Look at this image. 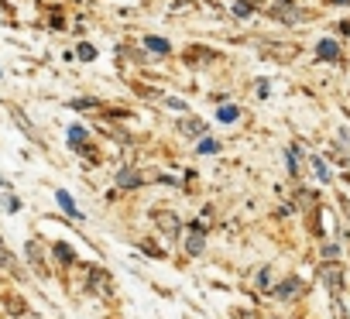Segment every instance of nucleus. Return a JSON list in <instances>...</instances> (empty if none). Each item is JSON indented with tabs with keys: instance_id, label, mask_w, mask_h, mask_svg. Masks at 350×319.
<instances>
[{
	"instance_id": "f257e3e1",
	"label": "nucleus",
	"mask_w": 350,
	"mask_h": 319,
	"mask_svg": "<svg viewBox=\"0 0 350 319\" xmlns=\"http://www.w3.org/2000/svg\"><path fill=\"white\" fill-rule=\"evenodd\" d=\"M203 234H206V227L196 220L189 227V237H186V254H203Z\"/></svg>"
},
{
	"instance_id": "f03ea898",
	"label": "nucleus",
	"mask_w": 350,
	"mask_h": 319,
	"mask_svg": "<svg viewBox=\"0 0 350 319\" xmlns=\"http://www.w3.org/2000/svg\"><path fill=\"white\" fill-rule=\"evenodd\" d=\"M316 55H319L323 62H336V59H340V45H336L333 38H323V42L316 45Z\"/></svg>"
},
{
	"instance_id": "7ed1b4c3",
	"label": "nucleus",
	"mask_w": 350,
	"mask_h": 319,
	"mask_svg": "<svg viewBox=\"0 0 350 319\" xmlns=\"http://www.w3.org/2000/svg\"><path fill=\"white\" fill-rule=\"evenodd\" d=\"M158 230H165V237H179V217L175 213H158Z\"/></svg>"
},
{
	"instance_id": "20e7f679",
	"label": "nucleus",
	"mask_w": 350,
	"mask_h": 319,
	"mask_svg": "<svg viewBox=\"0 0 350 319\" xmlns=\"http://www.w3.org/2000/svg\"><path fill=\"white\" fill-rule=\"evenodd\" d=\"M282 4H285V8H271V14H275V18H282V21H288V25L302 18V11H295V8H288V0H282Z\"/></svg>"
},
{
	"instance_id": "39448f33",
	"label": "nucleus",
	"mask_w": 350,
	"mask_h": 319,
	"mask_svg": "<svg viewBox=\"0 0 350 319\" xmlns=\"http://www.w3.org/2000/svg\"><path fill=\"white\" fill-rule=\"evenodd\" d=\"M55 199H59V206H62L69 217H79V210H76V203H72V196H69V193H62V189H59V193H55Z\"/></svg>"
},
{
	"instance_id": "423d86ee",
	"label": "nucleus",
	"mask_w": 350,
	"mask_h": 319,
	"mask_svg": "<svg viewBox=\"0 0 350 319\" xmlns=\"http://www.w3.org/2000/svg\"><path fill=\"white\" fill-rule=\"evenodd\" d=\"M299 288H302V285H299V278H288L285 285H278V288H275V295H282V299H292Z\"/></svg>"
},
{
	"instance_id": "0eeeda50",
	"label": "nucleus",
	"mask_w": 350,
	"mask_h": 319,
	"mask_svg": "<svg viewBox=\"0 0 350 319\" xmlns=\"http://www.w3.org/2000/svg\"><path fill=\"white\" fill-rule=\"evenodd\" d=\"M144 45H148L151 52H158V55H168V52H172V45H168L165 38H144Z\"/></svg>"
},
{
	"instance_id": "6e6552de",
	"label": "nucleus",
	"mask_w": 350,
	"mask_h": 319,
	"mask_svg": "<svg viewBox=\"0 0 350 319\" xmlns=\"http://www.w3.org/2000/svg\"><path fill=\"white\" fill-rule=\"evenodd\" d=\"M217 117H220L224 124H234V120L241 117V110H237V107H220V110H217Z\"/></svg>"
},
{
	"instance_id": "1a4fd4ad",
	"label": "nucleus",
	"mask_w": 350,
	"mask_h": 319,
	"mask_svg": "<svg viewBox=\"0 0 350 319\" xmlns=\"http://www.w3.org/2000/svg\"><path fill=\"white\" fill-rule=\"evenodd\" d=\"M141 179H137V172H131V169H124L120 176H117V186H137Z\"/></svg>"
},
{
	"instance_id": "9d476101",
	"label": "nucleus",
	"mask_w": 350,
	"mask_h": 319,
	"mask_svg": "<svg viewBox=\"0 0 350 319\" xmlns=\"http://www.w3.org/2000/svg\"><path fill=\"white\" fill-rule=\"evenodd\" d=\"M69 141H72V148H79L86 141V130L83 127H69Z\"/></svg>"
},
{
	"instance_id": "9b49d317",
	"label": "nucleus",
	"mask_w": 350,
	"mask_h": 319,
	"mask_svg": "<svg viewBox=\"0 0 350 319\" xmlns=\"http://www.w3.org/2000/svg\"><path fill=\"white\" fill-rule=\"evenodd\" d=\"M79 59H83V62H93V59H96V48H93V45H79Z\"/></svg>"
},
{
	"instance_id": "f8f14e48",
	"label": "nucleus",
	"mask_w": 350,
	"mask_h": 319,
	"mask_svg": "<svg viewBox=\"0 0 350 319\" xmlns=\"http://www.w3.org/2000/svg\"><path fill=\"white\" fill-rule=\"evenodd\" d=\"M55 258H59V261H66V264H69V261H72V251H69V247H66V244H55Z\"/></svg>"
},
{
	"instance_id": "ddd939ff",
	"label": "nucleus",
	"mask_w": 350,
	"mask_h": 319,
	"mask_svg": "<svg viewBox=\"0 0 350 319\" xmlns=\"http://www.w3.org/2000/svg\"><path fill=\"white\" fill-rule=\"evenodd\" d=\"M312 169L319 172V179H323V182H329V169H326V165L319 162V158H316V162H312Z\"/></svg>"
},
{
	"instance_id": "4468645a",
	"label": "nucleus",
	"mask_w": 350,
	"mask_h": 319,
	"mask_svg": "<svg viewBox=\"0 0 350 319\" xmlns=\"http://www.w3.org/2000/svg\"><path fill=\"white\" fill-rule=\"evenodd\" d=\"M213 151H217V141L203 137V144H200V154H213Z\"/></svg>"
},
{
	"instance_id": "2eb2a0df",
	"label": "nucleus",
	"mask_w": 350,
	"mask_h": 319,
	"mask_svg": "<svg viewBox=\"0 0 350 319\" xmlns=\"http://www.w3.org/2000/svg\"><path fill=\"white\" fill-rule=\"evenodd\" d=\"M183 130H193V134H203V124H200V120H189V124H183Z\"/></svg>"
},
{
	"instance_id": "dca6fc26",
	"label": "nucleus",
	"mask_w": 350,
	"mask_h": 319,
	"mask_svg": "<svg viewBox=\"0 0 350 319\" xmlns=\"http://www.w3.org/2000/svg\"><path fill=\"white\" fill-rule=\"evenodd\" d=\"M0 264H11V254H8V247H4V240H0Z\"/></svg>"
},
{
	"instance_id": "f3484780",
	"label": "nucleus",
	"mask_w": 350,
	"mask_h": 319,
	"mask_svg": "<svg viewBox=\"0 0 350 319\" xmlns=\"http://www.w3.org/2000/svg\"><path fill=\"white\" fill-rule=\"evenodd\" d=\"M258 288H268V268H265V271L258 275Z\"/></svg>"
},
{
	"instance_id": "a211bd4d",
	"label": "nucleus",
	"mask_w": 350,
	"mask_h": 319,
	"mask_svg": "<svg viewBox=\"0 0 350 319\" xmlns=\"http://www.w3.org/2000/svg\"><path fill=\"white\" fill-rule=\"evenodd\" d=\"M333 4H350V0H333Z\"/></svg>"
}]
</instances>
